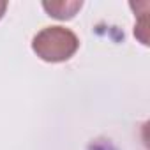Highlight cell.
<instances>
[{"mask_svg":"<svg viewBox=\"0 0 150 150\" xmlns=\"http://www.w3.org/2000/svg\"><path fill=\"white\" fill-rule=\"evenodd\" d=\"M83 7L81 0H57V2H42V9L48 13V16L55 20H72L78 14V11Z\"/></svg>","mask_w":150,"mask_h":150,"instance_id":"cell-2","label":"cell"},{"mask_svg":"<svg viewBox=\"0 0 150 150\" xmlns=\"http://www.w3.org/2000/svg\"><path fill=\"white\" fill-rule=\"evenodd\" d=\"M80 48V39L71 28L53 25L41 28L32 39V51L44 62L58 64L74 57Z\"/></svg>","mask_w":150,"mask_h":150,"instance_id":"cell-1","label":"cell"},{"mask_svg":"<svg viewBox=\"0 0 150 150\" xmlns=\"http://www.w3.org/2000/svg\"><path fill=\"white\" fill-rule=\"evenodd\" d=\"M6 11H7V2H0V20L4 18Z\"/></svg>","mask_w":150,"mask_h":150,"instance_id":"cell-3","label":"cell"}]
</instances>
